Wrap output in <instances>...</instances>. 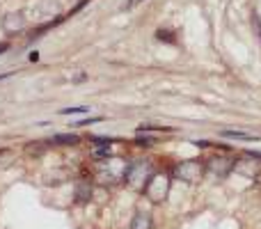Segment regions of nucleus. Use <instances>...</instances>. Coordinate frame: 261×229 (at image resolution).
<instances>
[{"instance_id":"dca6fc26","label":"nucleus","mask_w":261,"mask_h":229,"mask_svg":"<svg viewBox=\"0 0 261 229\" xmlns=\"http://www.w3.org/2000/svg\"><path fill=\"white\" fill-rule=\"evenodd\" d=\"M156 37L161 41H167V44H172V41H174V39H172L174 35H172V32H167V30H156Z\"/></svg>"},{"instance_id":"4468645a","label":"nucleus","mask_w":261,"mask_h":229,"mask_svg":"<svg viewBox=\"0 0 261 229\" xmlns=\"http://www.w3.org/2000/svg\"><path fill=\"white\" fill-rule=\"evenodd\" d=\"M62 115H87L90 113V108L87 106H78V108H64V110H60Z\"/></svg>"},{"instance_id":"423d86ee","label":"nucleus","mask_w":261,"mask_h":229,"mask_svg":"<svg viewBox=\"0 0 261 229\" xmlns=\"http://www.w3.org/2000/svg\"><path fill=\"white\" fill-rule=\"evenodd\" d=\"M234 172H239V174L243 176H257L261 172V158L254 156V154H248L245 158H241V161L234 163Z\"/></svg>"},{"instance_id":"f257e3e1","label":"nucleus","mask_w":261,"mask_h":229,"mask_svg":"<svg viewBox=\"0 0 261 229\" xmlns=\"http://www.w3.org/2000/svg\"><path fill=\"white\" fill-rule=\"evenodd\" d=\"M126 170L128 165H124L122 161H115V158H106L96 165L94 174H96V181L99 184H106V186H115L119 184L122 179H126Z\"/></svg>"},{"instance_id":"f8f14e48","label":"nucleus","mask_w":261,"mask_h":229,"mask_svg":"<svg viewBox=\"0 0 261 229\" xmlns=\"http://www.w3.org/2000/svg\"><path fill=\"white\" fill-rule=\"evenodd\" d=\"M50 142H55V144H78L81 142V138L78 135H73V133H58V135H53L50 138Z\"/></svg>"},{"instance_id":"ddd939ff","label":"nucleus","mask_w":261,"mask_h":229,"mask_svg":"<svg viewBox=\"0 0 261 229\" xmlns=\"http://www.w3.org/2000/svg\"><path fill=\"white\" fill-rule=\"evenodd\" d=\"M64 78H67L69 83H83V81H87V73L85 71H69Z\"/></svg>"},{"instance_id":"0eeeda50","label":"nucleus","mask_w":261,"mask_h":229,"mask_svg":"<svg viewBox=\"0 0 261 229\" xmlns=\"http://www.w3.org/2000/svg\"><path fill=\"white\" fill-rule=\"evenodd\" d=\"M96 147H92V158H101V161H106V158H113V149L108 147V140H101L96 138Z\"/></svg>"},{"instance_id":"9b49d317","label":"nucleus","mask_w":261,"mask_h":229,"mask_svg":"<svg viewBox=\"0 0 261 229\" xmlns=\"http://www.w3.org/2000/svg\"><path fill=\"white\" fill-rule=\"evenodd\" d=\"M5 28H7V30H12V32L25 28V18H23V14H12V16H7V21H5Z\"/></svg>"},{"instance_id":"39448f33","label":"nucleus","mask_w":261,"mask_h":229,"mask_svg":"<svg viewBox=\"0 0 261 229\" xmlns=\"http://www.w3.org/2000/svg\"><path fill=\"white\" fill-rule=\"evenodd\" d=\"M204 167H206V172L211 176H216V179H225V176L234 170V163H231V158L225 156V154H213Z\"/></svg>"},{"instance_id":"9d476101","label":"nucleus","mask_w":261,"mask_h":229,"mask_svg":"<svg viewBox=\"0 0 261 229\" xmlns=\"http://www.w3.org/2000/svg\"><path fill=\"white\" fill-rule=\"evenodd\" d=\"M222 138L243 140V142H259V135H252V133H243V131H222Z\"/></svg>"},{"instance_id":"2eb2a0df","label":"nucleus","mask_w":261,"mask_h":229,"mask_svg":"<svg viewBox=\"0 0 261 229\" xmlns=\"http://www.w3.org/2000/svg\"><path fill=\"white\" fill-rule=\"evenodd\" d=\"M12 161H14V154L9 151V149H3V151H0V167H7Z\"/></svg>"},{"instance_id":"6e6552de","label":"nucleus","mask_w":261,"mask_h":229,"mask_svg":"<svg viewBox=\"0 0 261 229\" xmlns=\"http://www.w3.org/2000/svg\"><path fill=\"white\" fill-rule=\"evenodd\" d=\"M130 229H153V220L149 213L144 211H138L133 216V220H130Z\"/></svg>"},{"instance_id":"20e7f679","label":"nucleus","mask_w":261,"mask_h":229,"mask_svg":"<svg viewBox=\"0 0 261 229\" xmlns=\"http://www.w3.org/2000/svg\"><path fill=\"white\" fill-rule=\"evenodd\" d=\"M204 172H206V167L202 161H184L174 167V176L184 184H197L204 176Z\"/></svg>"},{"instance_id":"1a4fd4ad","label":"nucleus","mask_w":261,"mask_h":229,"mask_svg":"<svg viewBox=\"0 0 261 229\" xmlns=\"http://www.w3.org/2000/svg\"><path fill=\"white\" fill-rule=\"evenodd\" d=\"M73 199H76L78 204H85L92 199V186L87 184V181H81V184H76V193H73Z\"/></svg>"},{"instance_id":"f03ea898","label":"nucleus","mask_w":261,"mask_h":229,"mask_svg":"<svg viewBox=\"0 0 261 229\" xmlns=\"http://www.w3.org/2000/svg\"><path fill=\"white\" fill-rule=\"evenodd\" d=\"M142 190L151 202L161 204V202H165L167 195H170V179H167V174H163V172H153L151 179L147 181V186H144Z\"/></svg>"},{"instance_id":"7ed1b4c3","label":"nucleus","mask_w":261,"mask_h":229,"mask_svg":"<svg viewBox=\"0 0 261 229\" xmlns=\"http://www.w3.org/2000/svg\"><path fill=\"white\" fill-rule=\"evenodd\" d=\"M153 174V165L149 161H135L128 165L126 170V184L130 188H144L147 181L151 179Z\"/></svg>"}]
</instances>
